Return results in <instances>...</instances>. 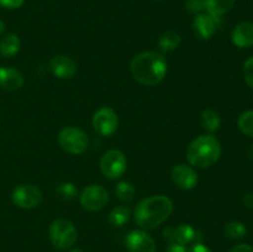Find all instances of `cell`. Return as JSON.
<instances>
[{
    "instance_id": "33",
    "label": "cell",
    "mask_w": 253,
    "mask_h": 252,
    "mask_svg": "<svg viewBox=\"0 0 253 252\" xmlns=\"http://www.w3.org/2000/svg\"><path fill=\"white\" fill-rule=\"evenodd\" d=\"M242 202H244L245 207L253 209V193H247V194H245L244 198H242Z\"/></svg>"
},
{
    "instance_id": "22",
    "label": "cell",
    "mask_w": 253,
    "mask_h": 252,
    "mask_svg": "<svg viewBox=\"0 0 253 252\" xmlns=\"http://www.w3.org/2000/svg\"><path fill=\"white\" fill-rule=\"evenodd\" d=\"M225 236L231 240H241L246 236L247 227L241 221H230L224 227Z\"/></svg>"
},
{
    "instance_id": "18",
    "label": "cell",
    "mask_w": 253,
    "mask_h": 252,
    "mask_svg": "<svg viewBox=\"0 0 253 252\" xmlns=\"http://www.w3.org/2000/svg\"><path fill=\"white\" fill-rule=\"evenodd\" d=\"M21 42L20 39L14 34H7L0 40V54L6 58L15 56L20 51Z\"/></svg>"
},
{
    "instance_id": "23",
    "label": "cell",
    "mask_w": 253,
    "mask_h": 252,
    "mask_svg": "<svg viewBox=\"0 0 253 252\" xmlns=\"http://www.w3.org/2000/svg\"><path fill=\"white\" fill-rule=\"evenodd\" d=\"M115 194L121 202L128 203L135 197V188L130 182L123 180V182H119L118 185H116Z\"/></svg>"
},
{
    "instance_id": "11",
    "label": "cell",
    "mask_w": 253,
    "mask_h": 252,
    "mask_svg": "<svg viewBox=\"0 0 253 252\" xmlns=\"http://www.w3.org/2000/svg\"><path fill=\"white\" fill-rule=\"evenodd\" d=\"M172 182L175 187L183 190H189L197 187L198 184V174L192 166L188 165H178L175 166L170 173Z\"/></svg>"
},
{
    "instance_id": "13",
    "label": "cell",
    "mask_w": 253,
    "mask_h": 252,
    "mask_svg": "<svg viewBox=\"0 0 253 252\" xmlns=\"http://www.w3.org/2000/svg\"><path fill=\"white\" fill-rule=\"evenodd\" d=\"M49 69L59 79H69L77 73V63L68 56L58 54L49 62Z\"/></svg>"
},
{
    "instance_id": "16",
    "label": "cell",
    "mask_w": 253,
    "mask_h": 252,
    "mask_svg": "<svg viewBox=\"0 0 253 252\" xmlns=\"http://www.w3.org/2000/svg\"><path fill=\"white\" fill-rule=\"evenodd\" d=\"M199 234L193 226L188 224H180L174 229V242L188 246L199 242Z\"/></svg>"
},
{
    "instance_id": "32",
    "label": "cell",
    "mask_w": 253,
    "mask_h": 252,
    "mask_svg": "<svg viewBox=\"0 0 253 252\" xmlns=\"http://www.w3.org/2000/svg\"><path fill=\"white\" fill-rule=\"evenodd\" d=\"M163 236H165V240H167L168 242H174V229L172 227H167L163 231Z\"/></svg>"
},
{
    "instance_id": "15",
    "label": "cell",
    "mask_w": 253,
    "mask_h": 252,
    "mask_svg": "<svg viewBox=\"0 0 253 252\" xmlns=\"http://www.w3.org/2000/svg\"><path fill=\"white\" fill-rule=\"evenodd\" d=\"M25 78L21 72L12 67H0V88L14 91L22 88Z\"/></svg>"
},
{
    "instance_id": "27",
    "label": "cell",
    "mask_w": 253,
    "mask_h": 252,
    "mask_svg": "<svg viewBox=\"0 0 253 252\" xmlns=\"http://www.w3.org/2000/svg\"><path fill=\"white\" fill-rule=\"evenodd\" d=\"M205 1H207V0H187L185 7H187L189 12H193V14H200V12L205 9Z\"/></svg>"
},
{
    "instance_id": "7",
    "label": "cell",
    "mask_w": 253,
    "mask_h": 252,
    "mask_svg": "<svg viewBox=\"0 0 253 252\" xmlns=\"http://www.w3.org/2000/svg\"><path fill=\"white\" fill-rule=\"evenodd\" d=\"M11 199L16 207L34 209L42 203V193L32 184H20L12 190Z\"/></svg>"
},
{
    "instance_id": "4",
    "label": "cell",
    "mask_w": 253,
    "mask_h": 252,
    "mask_svg": "<svg viewBox=\"0 0 253 252\" xmlns=\"http://www.w3.org/2000/svg\"><path fill=\"white\" fill-rule=\"evenodd\" d=\"M49 239L56 249L69 250L78 239V232L72 221L67 219H57L49 226Z\"/></svg>"
},
{
    "instance_id": "8",
    "label": "cell",
    "mask_w": 253,
    "mask_h": 252,
    "mask_svg": "<svg viewBox=\"0 0 253 252\" xmlns=\"http://www.w3.org/2000/svg\"><path fill=\"white\" fill-rule=\"evenodd\" d=\"M82 207L88 211H98V210L103 209L109 202V193L101 185L91 184L88 185L83 189L81 197Z\"/></svg>"
},
{
    "instance_id": "28",
    "label": "cell",
    "mask_w": 253,
    "mask_h": 252,
    "mask_svg": "<svg viewBox=\"0 0 253 252\" xmlns=\"http://www.w3.org/2000/svg\"><path fill=\"white\" fill-rule=\"evenodd\" d=\"M25 2V0H0V6L5 7V9L14 10L21 6Z\"/></svg>"
},
{
    "instance_id": "10",
    "label": "cell",
    "mask_w": 253,
    "mask_h": 252,
    "mask_svg": "<svg viewBox=\"0 0 253 252\" xmlns=\"http://www.w3.org/2000/svg\"><path fill=\"white\" fill-rule=\"evenodd\" d=\"M128 252H156V242L145 230H133L126 236Z\"/></svg>"
},
{
    "instance_id": "5",
    "label": "cell",
    "mask_w": 253,
    "mask_h": 252,
    "mask_svg": "<svg viewBox=\"0 0 253 252\" xmlns=\"http://www.w3.org/2000/svg\"><path fill=\"white\" fill-rule=\"evenodd\" d=\"M58 142L64 151L72 155H82L85 152L89 145L86 133L74 126H67L59 131Z\"/></svg>"
},
{
    "instance_id": "24",
    "label": "cell",
    "mask_w": 253,
    "mask_h": 252,
    "mask_svg": "<svg viewBox=\"0 0 253 252\" xmlns=\"http://www.w3.org/2000/svg\"><path fill=\"white\" fill-rule=\"evenodd\" d=\"M237 126L244 135L253 137V110H247L239 116Z\"/></svg>"
},
{
    "instance_id": "6",
    "label": "cell",
    "mask_w": 253,
    "mask_h": 252,
    "mask_svg": "<svg viewBox=\"0 0 253 252\" xmlns=\"http://www.w3.org/2000/svg\"><path fill=\"white\" fill-rule=\"evenodd\" d=\"M127 161L125 155L119 150H109L100 160V169L109 179H118L125 173Z\"/></svg>"
},
{
    "instance_id": "29",
    "label": "cell",
    "mask_w": 253,
    "mask_h": 252,
    "mask_svg": "<svg viewBox=\"0 0 253 252\" xmlns=\"http://www.w3.org/2000/svg\"><path fill=\"white\" fill-rule=\"evenodd\" d=\"M166 252H188L187 246L178 244V242H170L166 249Z\"/></svg>"
},
{
    "instance_id": "20",
    "label": "cell",
    "mask_w": 253,
    "mask_h": 252,
    "mask_svg": "<svg viewBox=\"0 0 253 252\" xmlns=\"http://www.w3.org/2000/svg\"><path fill=\"white\" fill-rule=\"evenodd\" d=\"M180 42H182V39H180V35L178 34L177 31H173V30H169V31H166L165 34L161 36L160 41H158V46L162 51L165 52H170L174 51L179 47Z\"/></svg>"
},
{
    "instance_id": "34",
    "label": "cell",
    "mask_w": 253,
    "mask_h": 252,
    "mask_svg": "<svg viewBox=\"0 0 253 252\" xmlns=\"http://www.w3.org/2000/svg\"><path fill=\"white\" fill-rule=\"evenodd\" d=\"M247 155H249V157L251 158V160H253V142L249 146V148H247Z\"/></svg>"
},
{
    "instance_id": "19",
    "label": "cell",
    "mask_w": 253,
    "mask_h": 252,
    "mask_svg": "<svg viewBox=\"0 0 253 252\" xmlns=\"http://www.w3.org/2000/svg\"><path fill=\"white\" fill-rule=\"evenodd\" d=\"M200 125L209 132H215L219 130L220 125H221V119L217 111L212 110V109H207L200 115Z\"/></svg>"
},
{
    "instance_id": "1",
    "label": "cell",
    "mask_w": 253,
    "mask_h": 252,
    "mask_svg": "<svg viewBox=\"0 0 253 252\" xmlns=\"http://www.w3.org/2000/svg\"><path fill=\"white\" fill-rule=\"evenodd\" d=\"M173 211V203L166 195H153L141 200L135 208L133 219L142 230H153L162 225Z\"/></svg>"
},
{
    "instance_id": "36",
    "label": "cell",
    "mask_w": 253,
    "mask_h": 252,
    "mask_svg": "<svg viewBox=\"0 0 253 252\" xmlns=\"http://www.w3.org/2000/svg\"><path fill=\"white\" fill-rule=\"evenodd\" d=\"M69 252H86V251H85V250L79 249V247H77V249H72Z\"/></svg>"
},
{
    "instance_id": "2",
    "label": "cell",
    "mask_w": 253,
    "mask_h": 252,
    "mask_svg": "<svg viewBox=\"0 0 253 252\" xmlns=\"http://www.w3.org/2000/svg\"><path fill=\"white\" fill-rule=\"evenodd\" d=\"M130 69L138 83L153 86L165 79L167 74V61L158 52L146 51L133 57Z\"/></svg>"
},
{
    "instance_id": "31",
    "label": "cell",
    "mask_w": 253,
    "mask_h": 252,
    "mask_svg": "<svg viewBox=\"0 0 253 252\" xmlns=\"http://www.w3.org/2000/svg\"><path fill=\"white\" fill-rule=\"evenodd\" d=\"M188 252H212V251L209 249V247L205 246L204 244H202V242H197V244L192 245V247L188 250Z\"/></svg>"
},
{
    "instance_id": "12",
    "label": "cell",
    "mask_w": 253,
    "mask_h": 252,
    "mask_svg": "<svg viewBox=\"0 0 253 252\" xmlns=\"http://www.w3.org/2000/svg\"><path fill=\"white\" fill-rule=\"evenodd\" d=\"M220 17H214L209 14H197L193 20V31L199 39L209 40L215 34Z\"/></svg>"
},
{
    "instance_id": "35",
    "label": "cell",
    "mask_w": 253,
    "mask_h": 252,
    "mask_svg": "<svg viewBox=\"0 0 253 252\" xmlns=\"http://www.w3.org/2000/svg\"><path fill=\"white\" fill-rule=\"evenodd\" d=\"M4 31H5V24L0 20V35H1Z\"/></svg>"
},
{
    "instance_id": "30",
    "label": "cell",
    "mask_w": 253,
    "mask_h": 252,
    "mask_svg": "<svg viewBox=\"0 0 253 252\" xmlns=\"http://www.w3.org/2000/svg\"><path fill=\"white\" fill-rule=\"evenodd\" d=\"M229 252H253V247L249 244H239L235 245Z\"/></svg>"
},
{
    "instance_id": "21",
    "label": "cell",
    "mask_w": 253,
    "mask_h": 252,
    "mask_svg": "<svg viewBox=\"0 0 253 252\" xmlns=\"http://www.w3.org/2000/svg\"><path fill=\"white\" fill-rule=\"evenodd\" d=\"M130 215L131 210L127 207H125V205L116 207L109 214V222L116 227L124 226L128 221V219H130Z\"/></svg>"
},
{
    "instance_id": "26",
    "label": "cell",
    "mask_w": 253,
    "mask_h": 252,
    "mask_svg": "<svg viewBox=\"0 0 253 252\" xmlns=\"http://www.w3.org/2000/svg\"><path fill=\"white\" fill-rule=\"evenodd\" d=\"M244 78L247 85L253 89V57H250L244 63Z\"/></svg>"
},
{
    "instance_id": "9",
    "label": "cell",
    "mask_w": 253,
    "mask_h": 252,
    "mask_svg": "<svg viewBox=\"0 0 253 252\" xmlns=\"http://www.w3.org/2000/svg\"><path fill=\"white\" fill-rule=\"evenodd\" d=\"M119 126L118 114L109 106H103L93 116V127L99 135L111 136Z\"/></svg>"
},
{
    "instance_id": "3",
    "label": "cell",
    "mask_w": 253,
    "mask_h": 252,
    "mask_svg": "<svg viewBox=\"0 0 253 252\" xmlns=\"http://www.w3.org/2000/svg\"><path fill=\"white\" fill-rule=\"evenodd\" d=\"M221 156V145L211 133L198 136L187 150L188 162L195 168H208L216 163Z\"/></svg>"
},
{
    "instance_id": "25",
    "label": "cell",
    "mask_w": 253,
    "mask_h": 252,
    "mask_svg": "<svg viewBox=\"0 0 253 252\" xmlns=\"http://www.w3.org/2000/svg\"><path fill=\"white\" fill-rule=\"evenodd\" d=\"M56 193L61 199L73 200L74 198L77 197V194H78V189H77V187L73 183L66 182L62 183V184H59L58 187H57Z\"/></svg>"
},
{
    "instance_id": "14",
    "label": "cell",
    "mask_w": 253,
    "mask_h": 252,
    "mask_svg": "<svg viewBox=\"0 0 253 252\" xmlns=\"http://www.w3.org/2000/svg\"><path fill=\"white\" fill-rule=\"evenodd\" d=\"M232 43L239 48H250L253 46V24L242 21L235 26L231 32Z\"/></svg>"
},
{
    "instance_id": "17",
    "label": "cell",
    "mask_w": 253,
    "mask_h": 252,
    "mask_svg": "<svg viewBox=\"0 0 253 252\" xmlns=\"http://www.w3.org/2000/svg\"><path fill=\"white\" fill-rule=\"evenodd\" d=\"M236 0H207L205 10L214 17H221L234 7Z\"/></svg>"
}]
</instances>
